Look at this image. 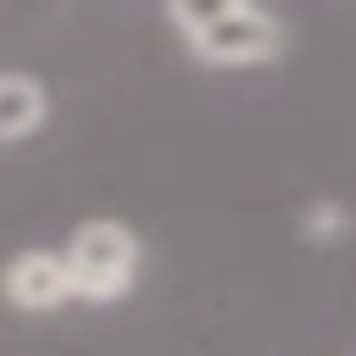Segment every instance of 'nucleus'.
Segmentation results:
<instances>
[{
  "mask_svg": "<svg viewBox=\"0 0 356 356\" xmlns=\"http://www.w3.org/2000/svg\"><path fill=\"white\" fill-rule=\"evenodd\" d=\"M167 22L184 33V44H189V56L200 67L239 72V67H261V61L284 56V22L273 11H261V6H239V0L189 6V0H172Z\"/></svg>",
  "mask_w": 356,
  "mask_h": 356,
  "instance_id": "1",
  "label": "nucleus"
},
{
  "mask_svg": "<svg viewBox=\"0 0 356 356\" xmlns=\"http://www.w3.org/2000/svg\"><path fill=\"white\" fill-rule=\"evenodd\" d=\"M6 300L22 312H56V306L78 300L67 250H17L6 261Z\"/></svg>",
  "mask_w": 356,
  "mask_h": 356,
  "instance_id": "3",
  "label": "nucleus"
},
{
  "mask_svg": "<svg viewBox=\"0 0 356 356\" xmlns=\"http://www.w3.org/2000/svg\"><path fill=\"white\" fill-rule=\"evenodd\" d=\"M50 117V89L33 72H0V145L28 139Z\"/></svg>",
  "mask_w": 356,
  "mask_h": 356,
  "instance_id": "4",
  "label": "nucleus"
},
{
  "mask_svg": "<svg viewBox=\"0 0 356 356\" xmlns=\"http://www.w3.org/2000/svg\"><path fill=\"white\" fill-rule=\"evenodd\" d=\"M306 234H312V239H339V234H345V206L317 200V206L306 211Z\"/></svg>",
  "mask_w": 356,
  "mask_h": 356,
  "instance_id": "5",
  "label": "nucleus"
},
{
  "mask_svg": "<svg viewBox=\"0 0 356 356\" xmlns=\"http://www.w3.org/2000/svg\"><path fill=\"white\" fill-rule=\"evenodd\" d=\"M139 234L117 217H95L67 239V267L78 284V300H122L139 278Z\"/></svg>",
  "mask_w": 356,
  "mask_h": 356,
  "instance_id": "2",
  "label": "nucleus"
}]
</instances>
